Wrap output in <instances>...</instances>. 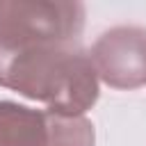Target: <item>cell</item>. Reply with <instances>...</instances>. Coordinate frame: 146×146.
Masks as SVG:
<instances>
[{
    "label": "cell",
    "mask_w": 146,
    "mask_h": 146,
    "mask_svg": "<svg viewBox=\"0 0 146 146\" xmlns=\"http://www.w3.org/2000/svg\"><path fill=\"white\" fill-rule=\"evenodd\" d=\"M0 87L78 116L98 100V75L80 43L0 46Z\"/></svg>",
    "instance_id": "1"
},
{
    "label": "cell",
    "mask_w": 146,
    "mask_h": 146,
    "mask_svg": "<svg viewBox=\"0 0 146 146\" xmlns=\"http://www.w3.org/2000/svg\"><path fill=\"white\" fill-rule=\"evenodd\" d=\"M98 80L112 89L146 84V27L116 25L105 30L87 52Z\"/></svg>",
    "instance_id": "3"
},
{
    "label": "cell",
    "mask_w": 146,
    "mask_h": 146,
    "mask_svg": "<svg viewBox=\"0 0 146 146\" xmlns=\"http://www.w3.org/2000/svg\"><path fill=\"white\" fill-rule=\"evenodd\" d=\"M82 27V2L0 0V46L80 43Z\"/></svg>",
    "instance_id": "2"
},
{
    "label": "cell",
    "mask_w": 146,
    "mask_h": 146,
    "mask_svg": "<svg viewBox=\"0 0 146 146\" xmlns=\"http://www.w3.org/2000/svg\"><path fill=\"white\" fill-rule=\"evenodd\" d=\"M96 130L84 116H68L46 110V144L43 146H94Z\"/></svg>",
    "instance_id": "5"
},
{
    "label": "cell",
    "mask_w": 146,
    "mask_h": 146,
    "mask_svg": "<svg viewBox=\"0 0 146 146\" xmlns=\"http://www.w3.org/2000/svg\"><path fill=\"white\" fill-rule=\"evenodd\" d=\"M46 112L0 100V146H43Z\"/></svg>",
    "instance_id": "4"
}]
</instances>
